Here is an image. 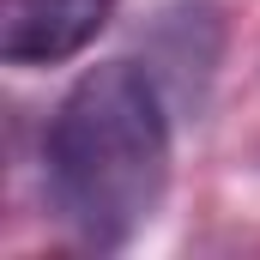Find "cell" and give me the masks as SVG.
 <instances>
[{
	"instance_id": "obj_1",
	"label": "cell",
	"mask_w": 260,
	"mask_h": 260,
	"mask_svg": "<svg viewBox=\"0 0 260 260\" xmlns=\"http://www.w3.org/2000/svg\"><path fill=\"white\" fill-rule=\"evenodd\" d=\"M49 206L85 248H121L170 188V109L151 67L103 61L61 97L49 139Z\"/></svg>"
},
{
	"instance_id": "obj_2",
	"label": "cell",
	"mask_w": 260,
	"mask_h": 260,
	"mask_svg": "<svg viewBox=\"0 0 260 260\" xmlns=\"http://www.w3.org/2000/svg\"><path fill=\"white\" fill-rule=\"evenodd\" d=\"M115 18V0H0V61L55 67L97 43Z\"/></svg>"
}]
</instances>
